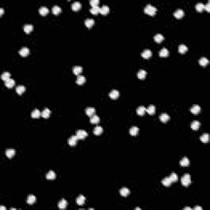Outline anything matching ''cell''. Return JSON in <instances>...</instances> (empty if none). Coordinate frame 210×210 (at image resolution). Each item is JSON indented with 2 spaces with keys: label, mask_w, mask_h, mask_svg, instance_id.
Segmentation results:
<instances>
[{
  "label": "cell",
  "mask_w": 210,
  "mask_h": 210,
  "mask_svg": "<svg viewBox=\"0 0 210 210\" xmlns=\"http://www.w3.org/2000/svg\"><path fill=\"white\" fill-rule=\"evenodd\" d=\"M76 136L78 137V140H84L86 139V137L88 136V133L84 130H78L76 131Z\"/></svg>",
  "instance_id": "obj_3"
},
{
  "label": "cell",
  "mask_w": 210,
  "mask_h": 210,
  "mask_svg": "<svg viewBox=\"0 0 210 210\" xmlns=\"http://www.w3.org/2000/svg\"><path fill=\"white\" fill-rule=\"evenodd\" d=\"M139 130H139L138 127H136V126H132V127L130 129V134L131 135V136H135L139 133Z\"/></svg>",
  "instance_id": "obj_35"
},
{
  "label": "cell",
  "mask_w": 210,
  "mask_h": 210,
  "mask_svg": "<svg viewBox=\"0 0 210 210\" xmlns=\"http://www.w3.org/2000/svg\"><path fill=\"white\" fill-rule=\"evenodd\" d=\"M162 184L164 186H170L172 184V181L171 180H170L169 177H165L164 179H163V181H162Z\"/></svg>",
  "instance_id": "obj_38"
},
{
  "label": "cell",
  "mask_w": 210,
  "mask_h": 210,
  "mask_svg": "<svg viewBox=\"0 0 210 210\" xmlns=\"http://www.w3.org/2000/svg\"><path fill=\"white\" fill-rule=\"evenodd\" d=\"M52 12H53V13L54 14V15H58L59 13H61L62 8L60 7L59 6L55 5V6H53V9H52Z\"/></svg>",
  "instance_id": "obj_31"
},
{
  "label": "cell",
  "mask_w": 210,
  "mask_h": 210,
  "mask_svg": "<svg viewBox=\"0 0 210 210\" xmlns=\"http://www.w3.org/2000/svg\"><path fill=\"white\" fill-rule=\"evenodd\" d=\"M78 140V137L76 136H71L68 140V144H69L70 146H75L76 145V142Z\"/></svg>",
  "instance_id": "obj_4"
},
{
  "label": "cell",
  "mask_w": 210,
  "mask_h": 210,
  "mask_svg": "<svg viewBox=\"0 0 210 210\" xmlns=\"http://www.w3.org/2000/svg\"><path fill=\"white\" fill-rule=\"evenodd\" d=\"M191 183V177L190 175L188 173H186L181 177V184L184 186H188Z\"/></svg>",
  "instance_id": "obj_2"
},
{
  "label": "cell",
  "mask_w": 210,
  "mask_h": 210,
  "mask_svg": "<svg viewBox=\"0 0 210 210\" xmlns=\"http://www.w3.org/2000/svg\"><path fill=\"white\" fill-rule=\"evenodd\" d=\"M199 65L202 66H206L208 65V63H209V60H208L206 58L203 57V58H201L199 59Z\"/></svg>",
  "instance_id": "obj_37"
},
{
  "label": "cell",
  "mask_w": 210,
  "mask_h": 210,
  "mask_svg": "<svg viewBox=\"0 0 210 210\" xmlns=\"http://www.w3.org/2000/svg\"><path fill=\"white\" fill-rule=\"evenodd\" d=\"M152 55H153V53H152L151 50H149V49H145V50L141 53V56H142L144 58H149Z\"/></svg>",
  "instance_id": "obj_5"
},
{
  "label": "cell",
  "mask_w": 210,
  "mask_h": 210,
  "mask_svg": "<svg viewBox=\"0 0 210 210\" xmlns=\"http://www.w3.org/2000/svg\"><path fill=\"white\" fill-rule=\"evenodd\" d=\"M29 53H30V50H29V49L26 47L22 48V49L19 51L20 55L22 56V57H26V56L29 54Z\"/></svg>",
  "instance_id": "obj_15"
},
{
  "label": "cell",
  "mask_w": 210,
  "mask_h": 210,
  "mask_svg": "<svg viewBox=\"0 0 210 210\" xmlns=\"http://www.w3.org/2000/svg\"><path fill=\"white\" fill-rule=\"evenodd\" d=\"M86 77H85V76H80V75H79V76H77V78H76V84L77 85H83L84 84L85 82H86Z\"/></svg>",
  "instance_id": "obj_16"
},
{
  "label": "cell",
  "mask_w": 210,
  "mask_h": 210,
  "mask_svg": "<svg viewBox=\"0 0 210 210\" xmlns=\"http://www.w3.org/2000/svg\"><path fill=\"white\" fill-rule=\"evenodd\" d=\"M90 3L92 7H96V6H98L99 4V0H90Z\"/></svg>",
  "instance_id": "obj_48"
},
{
  "label": "cell",
  "mask_w": 210,
  "mask_h": 210,
  "mask_svg": "<svg viewBox=\"0 0 210 210\" xmlns=\"http://www.w3.org/2000/svg\"><path fill=\"white\" fill-rule=\"evenodd\" d=\"M119 95H120L119 91L117 90H113L111 92L109 93V97L111 98V99H117V98L119 97Z\"/></svg>",
  "instance_id": "obj_8"
},
{
  "label": "cell",
  "mask_w": 210,
  "mask_h": 210,
  "mask_svg": "<svg viewBox=\"0 0 210 210\" xmlns=\"http://www.w3.org/2000/svg\"><path fill=\"white\" fill-rule=\"evenodd\" d=\"M180 164L182 167H187V166H189V164H190V160L188 159V158L184 157L180 161Z\"/></svg>",
  "instance_id": "obj_18"
},
{
  "label": "cell",
  "mask_w": 210,
  "mask_h": 210,
  "mask_svg": "<svg viewBox=\"0 0 210 210\" xmlns=\"http://www.w3.org/2000/svg\"><path fill=\"white\" fill-rule=\"evenodd\" d=\"M100 12V7H99L98 6L96 7H92V8L90 9V12L94 15H97L99 12Z\"/></svg>",
  "instance_id": "obj_45"
},
{
  "label": "cell",
  "mask_w": 210,
  "mask_h": 210,
  "mask_svg": "<svg viewBox=\"0 0 210 210\" xmlns=\"http://www.w3.org/2000/svg\"><path fill=\"white\" fill-rule=\"evenodd\" d=\"M46 178L48 180H54L56 178V173L53 171H49L47 173Z\"/></svg>",
  "instance_id": "obj_30"
},
{
  "label": "cell",
  "mask_w": 210,
  "mask_h": 210,
  "mask_svg": "<svg viewBox=\"0 0 210 210\" xmlns=\"http://www.w3.org/2000/svg\"><path fill=\"white\" fill-rule=\"evenodd\" d=\"M85 201H86V197L82 195H80L76 198V203L78 205H83L85 203Z\"/></svg>",
  "instance_id": "obj_10"
},
{
  "label": "cell",
  "mask_w": 210,
  "mask_h": 210,
  "mask_svg": "<svg viewBox=\"0 0 210 210\" xmlns=\"http://www.w3.org/2000/svg\"><path fill=\"white\" fill-rule=\"evenodd\" d=\"M155 110H156V108L155 106L153 105H149L148 108H146V112L149 114H150V115H153V114L155 113Z\"/></svg>",
  "instance_id": "obj_26"
},
{
  "label": "cell",
  "mask_w": 210,
  "mask_h": 210,
  "mask_svg": "<svg viewBox=\"0 0 210 210\" xmlns=\"http://www.w3.org/2000/svg\"><path fill=\"white\" fill-rule=\"evenodd\" d=\"M168 55H169V51H168L166 48H163V49H162L161 50L159 51V56H160V57L165 58V57H167Z\"/></svg>",
  "instance_id": "obj_20"
},
{
  "label": "cell",
  "mask_w": 210,
  "mask_h": 210,
  "mask_svg": "<svg viewBox=\"0 0 210 210\" xmlns=\"http://www.w3.org/2000/svg\"><path fill=\"white\" fill-rule=\"evenodd\" d=\"M201 110V108L199 105H193L192 108L190 109V112L193 114H199Z\"/></svg>",
  "instance_id": "obj_13"
},
{
  "label": "cell",
  "mask_w": 210,
  "mask_h": 210,
  "mask_svg": "<svg viewBox=\"0 0 210 210\" xmlns=\"http://www.w3.org/2000/svg\"><path fill=\"white\" fill-rule=\"evenodd\" d=\"M0 209H2V210H5V209H6V208L4 207V206H1V207H0Z\"/></svg>",
  "instance_id": "obj_53"
},
{
  "label": "cell",
  "mask_w": 210,
  "mask_h": 210,
  "mask_svg": "<svg viewBox=\"0 0 210 210\" xmlns=\"http://www.w3.org/2000/svg\"><path fill=\"white\" fill-rule=\"evenodd\" d=\"M85 24H86V27L91 28L94 26V19H90V18H88V19L86 20V22H85Z\"/></svg>",
  "instance_id": "obj_22"
},
{
  "label": "cell",
  "mask_w": 210,
  "mask_h": 210,
  "mask_svg": "<svg viewBox=\"0 0 210 210\" xmlns=\"http://www.w3.org/2000/svg\"><path fill=\"white\" fill-rule=\"evenodd\" d=\"M187 50H188V48L185 44H181L179 45V47H178V51H179V53H181V54L186 53Z\"/></svg>",
  "instance_id": "obj_28"
},
{
  "label": "cell",
  "mask_w": 210,
  "mask_h": 210,
  "mask_svg": "<svg viewBox=\"0 0 210 210\" xmlns=\"http://www.w3.org/2000/svg\"><path fill=\"white\" fill-rule=\"evenodd\" d=\"M16 91L18 94H22L26 91V87H25L24 86H19L16 88Z\"/></svg>",
  "instance_id": "obj_40"
},
{
  "label": "cell",
  "mask_w": 210,
  "mask_h": 210,
  "mask_svg": "<svg viewBox=\"0 0 210 210\" xmlns=\"http://www.w3.org/2000/svg\"><path fill=\"white\" fill-rule=\"evenodd\" d=\"M209 136L208 133H204L203 134L202 136H200V140L202 141L203 143H207L209 142Z\"/></svg>",
  "instance_id": "obj_42"
},
{
  "label": "cell",
  "mask_w": 210,
  "mask_h": 210,
  "mask_svg": "<svg viewBox=\"0 0 210 210\" xmlns=\"http://www.w3.org/2000/svg\"><path fill=\"white\" fill-rule=\"evenodd\" d=\"M153 39H154L155 42H157V43H161L162 41H163V39H164V37H163V35H161V34H157V35H154V37H153Z\"/></svg>",
  "instance_id": "obj_29"
},
{
  "label": "cell",
  "mask_w": 210,
  "mask_h": 210,
  "mask_svg": "<svg viewBox=\"0 0 210 210\" xmlns=\"http://www.w3.org/2000/svg\"><path fill=\"white\" fill-rule=\"evenodd\" d=\"M145 113H146V108L144 107V106H140V107L136 109V113L140 116L145 115Z\"/></svg>",
  "instance_id": "obj_11"
},
{
  "label": "cell",
  "mask_w": 210,
  "mask_h": 210,
  "mask_svg": "<svg viewBox=\"0 0 210 210\" xmlns=\"http://www.w3.org/2000/svg\"><path fill=\"white\" fill-rule=\"evenodd\" d=\"M81 8V3L80 2H75L72 4V9L73 11H78Z\"/></svg>",
  "instance_id": "obj_14"
},
{
  "label": "cell",
  "mask_w": 210,
  "mask_h": 210,
  "mask_svg": "<svg viewBox=\"0 0 210 210\" xmlns=\"http://www.w3.org/2000/svg\"><path fill=\"white\" fill-rule=\"evenodd\" d=\"M99 116H97V115H93L92 117H90V123H92V124H98L99 122Z\"/></svg>",
  "instance_id": "obj_32"
},
{
  "label": "cell",
  "mask_w": 210,
  "mask_h": 210,
  "mask_svg": "<svg viewBox=\"0 0 210 210\" xmlns=\"http://www.w3.org/2000/svg\"><path fill=\"white\" fill-rule=\"evenodd\" d=\"M41 116V113L39 112V109H35L34 111L31 113V117L33 118H39Z\"/></svg>",
  "instance_id": "obj_39"
},
{
  "label": "cell",
  "mask_w": 210,
  "mask_h": 210,
  "mask_svg": "<svg viewBox=\"0 0 210 210\" xmlns=\"http://www.w3.org/2000/svg\"><path fill=\"white\" fill-rule=\"evenodd\" d=\"M120 194L123 197H126L127 195L130 194V190H129L128 188H126V187H123L120 190Z\"/></svg>",
  "instance_id": "obj_21"
},
{
  "label": "cell",
  "mask_w": 210,
  "mask_h": 210,
  "mask_svg": "<svg viewBox=\"0 0 210 210\" xmlns=\"http://www.w3.org/2000/svg\"><path fill=\"white\" fill-rule=\"evenodd\" d=\"M146 75H147L146 71L140 70L138 72H137V77L140 79V80H145V77H146Z\"/></svg>",
  "instance_id": "obj_6"
},
{
  "label": "cell",
  "mask_w": 210,
  "mask_h": 210,
  "mask_svg": "<svg viewBox=\"0 0 210 210\" xmlns=\"http://www.w3.org/2000/svg\"><path fill=\"white\" fill-rule=\"evenodd\" d=\"M199 126H200V122H198V121H194L191 123V128L194 130H197L199 128Z\"/></svg>",
  "instance_id": "obj_34"
},
{
  "label": "cell",
  "mask_w": 210,
  "mask_h": 210,
  "mask_svg": "<svg viewBox=\"0 0 210 210\" xmlns=\"http://www.w3.org/2000/svg\"><path fill=\"white\" fill-rule=\"evenodd\" d=\"M136 209H137V210H140V208H138V207H137V208H136Z\"/></svg>",
  "instance_id": "obj_54"
},
{
  "label": "cell",
  "mask_w": 210,
  "mask_h": 210,
  "mask_svg": "<svg viewBox=\"0 0 210 210\" xmlns=\"http://www.w3.org/2000/svg\"><path fill=\"white\" fill-rule=\"evenodd\" d=\"M50 113H51L50 110L49 109H43V112H41V116H42L43 118H48L50 116Z\"/></svg>",
  "instance_id": "obj_33"
},
{
  "label": "cell",
  "mask_w": 210,
  "mask_h": 210,
  "mask_svg": "<svg viewBox=\"0 0 210 210\" xmlns=\"http://www.w3.org/2000/svg\"><path fill=\"white\" fill-rule=\"evenodd\" d=\"M159 119L162 122H164V123H165V122H167V121H169L170 117H169V115L167 113H162L161 115L159 116Z\"/></svg>",
  "instance_id": "obj_12"
},
{
  "label": "cell",
  "mask_w": 210,
  "mask_h": 210,
  "mask_svg": "<svg viewBox=\"0 0 210 210\" xmlns=\"http://www.w3.org/2000/svg\"><path fill=\"white\" fill-rule=\"evenodd\" d=\"M169 178H170V180H171L172 182H176L178 179L177 175H176L175 172H172V173L171 174V176H169Z\"/></svg>",
  "instance_id": "obj_47"
},
{
  "label": "cell",
  "mask_w": 210,
  "mask_h": 210,
  "mask_svg": "<svg viewBox=\"0 0 210 210\" xmlns=\"http://www.w3.org/2000/svg\"><path fill=\"white\" fill-rule=\"evenodd\" d=\"M144 11H145V13L148 14L149 16H154L156 12H157V8L153 7V5H151V4H148V5H146V7H145Z\"/></svg>",
  "instance_id": "obj_1"
},
{
  "label": "cell",
  "mask_w": 210,
  "mask_h": 210,
  "mask_svg": "<svg viewBox=\"0 0 210 210\" xmlns=\"http://www.w3.org/2000/svg\"><path fill=\"white\" fill-rule=\"evenodd\" d=\"M15 153H16V150L13 149H8L5 151L6 156H7V158H9V159H12V158L15 155Z\"/></svg>",
  "instance_id": "obj_9"
},
{
  "label": "cell",
  "mask_w": 210,
  "mask_h": 210,
  "mask_svg": "<svg viewBox=\"0 0 210 210\" xmlns=\"http://www.w3.org/2000/svg\"><path fill=\"white\" fill-rule=\"evenodd\" d=\"M35 200H36V198H35V195H29V196L27 197V203L28 204H30V205H32V204H34V203L35 202Z\"/></svg>",
  "instance_id": "obj_23"
},
{
  "label": "cell",
  "mask_w": 210,
  "mask_h": 210,
  "mask_svg": "<svg viewBox=\"0 0 210 210\" xmlns=\"http://www.w3.org/2000/svg\"><path fill=\"white\" fill-rule=\"evenodd\" d=\"M10 76H11V74L9 73L8 72H4L3 75H2V80H4V81H7L10 79Z\"/></svg>",
  "instance_id": "obj_43"
},
{
  "label": "cell",
  "mask_w": 210,
  "mask_h": 210,
  "mask_svg": "<svg viewBox=\"0 0 210 210\" xmlns=\"http://www.w3.org/2000/svg\"><path fill=\"white\" fill-rule=\"evenodd\" d=\"M33 30V26L30 24H26L24 26V31L26 33H27V34H29V33H30L31 31Z\"/></svg>",
  "instance_id": "obj_36"
},
{
  "label": "cell",
  "mask_w": 210,
  "mask_h": 210,
  "mask_svg": "<svg viewBox=\"0 0 210 210\" xmlns=\"http://www.w3.org/2000/svg\"><path fill=\"white\" fill-rule=\"evenodd\" d=\"M204 9L206 10L207 12H210V3H209V2L206 4V5H204Z\"/></svg>",
  "instance_id": "obj_49"
},
{
  "label": "cell",
  "mask_w": 210,
  "mask_h": 210,
  "mask_svg": "<svg viewBox=\"0 0 210 210\" xmlns=\"http://www.w3.org/2000/svg\"><path fill=\"white\" fill-rule=\"evenodd\" d=\"M82 72V67L81 66H75L73 68V73L76 76H79Z\"/></svg>",
  "instance_id": "obj_44"
},
{
  "label": "cell",
  "mask_w": 210,
  "mask_h": 210,
  "mask_svg": "<svg viewBox=\"0 0 210 210\" xmlns=\"http://www.w3.org/2000/svg\"><path fill=\"white\" fill-rule=\"evenodd\" d=\"M16 82L13 79H9L7 81H5V86L7 87V88H12L14 86H15Z\"/></svg>",
  "instance_id": "obj_27"
},
{
  "label": "cell",
  "mask_w": 210,
  "mask_h": 210,
  "mask_svg": "<svg viewBox=\"0 0 210 210\" xmlns=\"http://www.w3.org/2000/svg\"><path fill=\"white\" fill-rule=\"evenodd\" d=\"M195 210H202V207H199V206H195L194 208Z\"/></svg>",
  "instance_id": "obj_50"
},
{
  "label": "cell",
  "mask_w": 210,
  "mask_h": 210,
  "mask_svg": "<svg viewBox=\"0 0 210 210\" xmlns=\"http://www.w3.org/2000/svg\"><path fill=\"white\" fill-rule=\"evenodd\" d=\"M100 12L102 15H107V14L109 12V6L103 5V7H100V12Z\"/></svg>",
  "instance_id": "obj_19"
},
{
  "label": "cell",
  "mask_w": 210,
  "mask_h": 210,
  "mask_svg": "<svg viewBox=\"0 0 210 210\" xmlns=\"http://www.w3.org/2000/svg\"><path fill=\"white\" fill-rule=\"evenodd\" d=\"M58 207L59 208V209H66V207H67V201L66 200V199H62L61 201H59L58 202Z\"/></svg>",
  "instance_id": "obj_17"
},
{
  "label": "cell",
  "mask_w": 210,
  "mask_h": 210,
  "mask_svg": "<svg viewBox=\"0 0 210 210\" xmlns=\"http://www.w3.org/2000/svg\"><path fill=\"white\" fill-rule=\"evenodd\" d=\"M86 113L89 117H92L94 114L95 113V109L94 108H87L86 109Z\"/></svg>",
  "instance_id": "obj_24"
},
{
  "label": "cell",
  "mask_w": 210,
  "mask_h": 210,
  "mask_svg": "<svg viewBox=\"0 0 210 210\" xmlns=\"http://www.w3.org/2000/svg\"><path fill=\"white\" fill-rule=\"evenodd\" d=\"M174 16H175L176 18H177V19H180V18H182L183 16H184V11H183L182 9H177L176 11H175V12H174Z\"/></svg>",
  "instance_id": "obj_7"
},
{
  "label": "cell",
  "mask_w": 210,
  "mask_h": 210,
  "mask_svg": "<svg viewBox=\"0 0 210 210\" xmlns=\"http://www.w3.org/2000/svg\"><path fill=\"white\" fill-rule=\"evenodd\" d=\"M3 12H4V10H3V8H0V16H2L3 14Z\"/></svg>",
  "instance_id": "obj_51"
},
{
  "label": "cell",
  "mask_w": 210,
  "mask_h": 210,
  "mask_svg": "<svg viewBox=\"0 0 210 210\" xmlns=\"http://www.w3.org/2000/svg\"><path fill=\"white\" fill-rule=\"evenodd\" d=\"M49 8L46 7H41L40 8H39V14H40V15H42V16H46L47 14L49 13Z\"/></svg>",
  "instance_id": "obj_25"
},
{
  "label": "cell",
  "mask_w": 210,
  "mask_h": 210,
  "mask_svg": "<svg viewBox=\"0 0 210 210\" xmlns=\"http://www.w3.org/2000/svg\"><path fill=\"white\" fill-rule=\"evenodd\" d=\"M184 210H191V208L190 207H186V208H184Z\"/></svg>",
  "instance_id": "obj_52"
},
{
  "label": "cell",
  "mask_w": 210,
  "mask_h": 210,
  "mask_svg": "<svg viewBox=\"0 0 210 210\" xmlns=\"http://www.w3.org/2000/svg\"><path fill=\"white\" fill-rule=\"evenodd\" d=\"M195 8L198 12H202L203 9H204V4L201 3H199L195 5Z\"/></svg>",
  "instance_id": "obj_46"
},
{
  "label": "cell",
  "mask_w": 210,
  "mask_h": 210,
  "mask_svg": "<svg viewBox=\"0 0 210 210\" xmlns=\"http://www.w3.org/2000/svg\"><path fill=\"white\" fill-rule=\"evenodd\" d=\"M94 134L96 135V136H99V135H101L103 133V128L101 126H96L94 129Z\"/></svg>",
  "instance_id": "obj_41"
}]
</instances>
